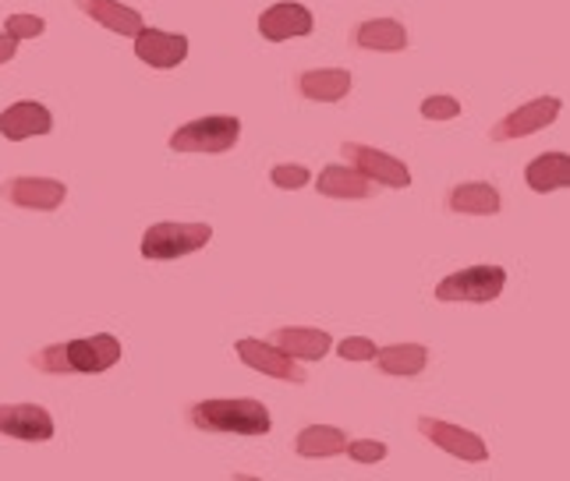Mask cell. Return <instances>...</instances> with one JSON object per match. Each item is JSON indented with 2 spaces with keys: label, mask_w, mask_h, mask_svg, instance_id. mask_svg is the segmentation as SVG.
I'll use <instances>...</instances> for the list:
<instances>
[{
  "label": "cell",
  "mask_w": 570,
  "mask_h": 481,
  "mask_svg": "<svg viewBox=\"0 0 570 481\" xmlns=\"http://www.w3.org/2000/svg\"><path fill=\"white\" fill-rule=\"evenodd\" d=\"M53 418L39 404H0V435L18 443H47L53 439Z\"/></svg>",
  "instance_id": "cell-9"
},
{
  "label": "cell",
  "mask_w": 570,
  "mask_h": 481,
  "mask_svg": "<svg viewBox=\"0 0 570 481\" xmlns=\"http://www.w3.org/2000/svg\"><path fill=\"white\" fill-rule=\"evenodd\" d=\"M269 180L277 188H287V192H298V188H305L308 185V170L305 167H273V174H269Z\"/></svg>",
  "instance_id": "cell-28"
},
{
  "label": "cell",
  "mask_w": 570,
  "mask_h": 481,
  "mask_svg": "<svg viewBox=\"0 0 570 481\" xmlns=\"http://www.w3.org/2000/svg\"><path fill=\"white\" fill-rule=\"evenodd\" d=\"M188 421L199 432L248 435V439L266 435L273 429V418L259 400H203V404H191Z\"/></svg>",
  "instance_id": "cell-2"
},
{
  "label": "cell",
  "mask_w": 570,
  "mask_h": 481,
  "mask_svg": "<svg viewBox=\"0 0 570 481\" xmlns=\"http://www.w3.org/2000/svg\"><path fill=\"white\" fill-rule=\"evenodd\" d=\"M269 344H277L294 361H323L333 347V340L326 330H294V326L284 330L281 326V330H273Z\"/></svg>",
  "instance_id": "cell-15"
},
{
  "label": "cell",
  "mask_w": 570,
  "mask_h": 481,
  "mask_svg": "<svg viewBox=\"0 0 570 481\" xmlns=\"http://www.w3.org/2000/svg\"><path fill=\"white\" fill-rule=\"evenodd\" d=\"M355 170H362L368 180H376L383 188H411V170L401 164L397 156H386L383 149H372V146H362V143H344L341 149Z\"/></svg>",
  "instance_id": "cell-8"
},
{
  "label": "cell",
  "mask_w": 570,
  "mask_h": 481,
  "mask_svg": "<svg viewBox=\"0 0 570 481\" xmlns=\"http://www.w3.org/2000/svg\"><path fill=\"white\" fill-rule=\"evenodd\" d=\"M376 344L372 340H365V336H347V340H341V347H337V354L341 357H347V361H372L376 357Z\"/></svg>",
  "instance_id": "cell-27"
},
{
  "label": "cell",
  "mask_w": 570,
  "mask_h": 481,
  "mask_svg": "<svg viewBox=\"0 0 570 481\" xmlns=\"http://www.w3.org/2000/svg\"><path fill=\"white\" fill-rule=\"evenodd\" d=\"M344 446H347V435L341 429H330V425H308L298 432V439H294V450L308 460L337 457V453H344Z\"/></svg>",
  "instance_id": "cell-23"
},
{
  "label": "cell",
  "mask_w": 570,
  "mask_h": 481,
  "mask_svg": "<svg viewBox=\"0 0 570 481\" xmlns=\"http://www.w3.org/2000/svg\"><path fill=\"white\" fill-rule=\"evenodd\" d=\"M135 53H139L142 65L167 71L178 68L181 60L188 57V39L181 32H164V29H139L135 32Z\"/></svg>",
  "instance_id": "cell-12"
},
{
  "label": "cell",
  "mask_w": 570,
  "mask_h": 481,
  "mask_svg": "<svg viewBox=\"0 0 570 481\" xmlns=\"http://www.w3.org/2000/svg\"><path fill=\"white\" fill-rule=\"evenodd\" d=\"M351 89V71L344 68H316L298 75V92L312 104H337Z\"/></svg>",
  "instance_id": "cell-17"
},
{
  "label": "cell",
  "mask_w": 570,
  "mask_h": 481,
  "mask_svg": "<svg viewBox=\"0 0 570 481\" xmlns=\"http://www.w3.org/2000/svg\"><path fill=\"white\" fill-rule=\"evenodd\" d=\"M234 351H238V357L248 369L263 372L269 379H284V383H294V386L308 383V375L298 361H294L291 354H284L277 344H269V340H238Z\"/></svg>",
  "instance_id": "cell-6"
},
{
  "label": "cell",
  "mask_w": 570,
  "mask_h": 481,
  "mask_svg": "<svg viewBox=\"0 0 570 481\" xmlns=\"http://www.w3.org/2000/svg\"><path fill=\"white\" fill-rule=\"evenodd\" d=\"M312 11L305 4H273L259 14V32L269 43H284V39H298L312 32Z\"/></svg>",
  "instance_id": "cell-13"
},
{
  "label": "cell",
  "mask_w": 570,
  "mask_h": 481,
  "mask_svg": "<svg viewBox=\"0 0 570 481\" xmlns=\"http://www.w3.org/2000/svg\"><path fill=\"white\" fill-rule=\"evenodd\" d=\"M500 206V192L489 180H468L446 195V209L461 216H497Z\"/></svg>",
  "instance_id": "cell-16"
},
{
  "label": "cell",
  "mask_w": 570,
  "mask_h": 481,
  "mask_svg": "<svg viewBox=\"0 0 570 481\" xmlns=\"http://www.w3.org/2000/svg\"><path fill=\"white\" fill-rule=\"evenodd\" d=\"M18 53V39H11L8 32L4 36H0V65H8V60Z\"/></svg>",
  "instance_id": "cell-29"
},
{
  "label": "cell",
  "mask_w": 570,
  "mask_h": 481,
  "mask_svg": "<svg viewBox=\"0 0 570 481\" xmlns=\"http://www.w3.org/2000/svg\"><path fill=\"white\" fill-rule=\"evenodd\" d=\"M75 4H78V11H86L92 22L114 29L117 36H135L142 29V14L135 8L117 4V0H75Z\"/></svg>",
  "instance_id": "cell-20"
},
{
  "label": "cell",
  "mask_w": 570,
  "mask_h": 481,
  "mask_svg": "<svg viewBox=\"0 0 570 481\" xmlns=\"http://www.w3.org/2000/svg\"><path fill=\"white\" fill-rule=\"evenodd\" d=\"M4 32L11 36V39H36V36H43L47 32V22L39 14H11L8 18V26H4Z\"/></svg>",
  "instance_id": "cell-24"
},
{
  "label": "cell",
  "mask_w": 570,
  "mask_h": 481,
  "mask_svg": "<svg viewBox=\"0 0 570 481\" xmlns=\"http://www.w3.org/2000/svg\"><path fill=\"white\" fill-rule=\"evenodd\" d=\"M316 188L326 198H372L380 192L376 180H368L355 167H326L316 180Z\"/></svg>",
  "instance_id": "cell-18"
},
{
  "label": "cell",
  "mask_w": 570,
  "mask_h": 481,
  "mask_svg": "<svg viewBox=\"0 0 570 481\" xmlns=\"http://www.w3.org/2000/svg\"><path fill=\"white\" fill-rule=\"evenodd\" d=\"M355 47L380 50V53H401L407 50V29L397 18H376V22H362L355 29Z\"/></svg>",
  "instance_id": "cell-19"
},
{
  "label": "cell",
  "mask_w": 570,
  "mask_h": 481,
  "mask_svg": "<svg viewBox=\"0 0 570 481\" xmlns=\"http://www.w3.org/2000/svg\"><path fill=\"white\" fill-rule=\"evenodd\" d=\"M419 432L429 439L432 446H440L446 453H454L458 460H468V464H482L489 457L485 443L468 429H458L450 425V421H440V418H419Z\"/></svg>",
  "instance_id": "cell-11"
},
{
  "label": "cell",
  "mask_w": 570,
  "mask_h": 481,
  "mask_svg": "<svg viewBox=\"0 0 570 481\" xmlns=\"http://www.w3.org/2000/svg\"><path fill=\"white\" fill-rule=\"evenodd\" d=\"M209 240H213L209 224H153L142 237V258L170 263V258L203 252Z\"/></svg>",
  "instance_id": "cell-4"
},
{
  "label": "cell",
  "mask_w": 570,
  "mask_h": 481,
  "mask_svg": "<svg viewBox=\"0 0 570 481\" xmlns=\"http://www.w3.org/2000/svg\"><path fill=\"white\" fill-rule=\"evenodd\" d=\"M524 180H528V188L546 195V192H560L570 185V159L563 153H546L539 159H532L524 170Z\"/></svg>",
  "instance_id": "cell-21"
},
{
  "label": "cell",
  "mask_w": 570,
  "mask_h": 481,
  "mask_svg": "<svg viewBox=\"0 0 570 481\" xmlns=\"http://www.w3.org/2000/svg\"><path fill=\"white\" fill-rule=\"evenodd\" d=\"M117 361H121V344L110 333H100V336L43 347L39 354H32V369L47 375H96L114 369Z\"/></svg>",
  "instance_id": "cell-1"
},
{
  "label": "cell",
  "mask_w": 570,
  "mask_h": 481,
  "mask_svg": "<svg viewBox=\"0 0 570 481\" xmlns=\"http://www.w3.org/2000/svg\"><path fill=\"white\" fill-rule=\"evenodd\" d=\"M507 287V269L500 266H468L454 276H446L436 287V301L454 305V301H471V305H489Z\"/></svg>",
  "instance_id": "cell-5"
},
{
  "label": "cell",
  "mask_w": 570,
  "mask_h": 481,
  "mask_svg": "<svg viewBox=\"0 0 570 481\" xmlns=\"http://www.w3.org/2000/svg\"><path fill=\"white\" fill-rule=\"evenodd\" d=\"M242 138V120L238 117H199L188 120L178 131L170 135V149L174 153H227L238 146Z\"/></svg>",
  "instance_id": "cell-3"
},
{
  "label": "cell",
  "mask_w": 570,
  "mask_h": 481,
  "mask_svg": "<svg viewBox=\"0 0 570 481\" xmlns=\"http://www.w3.org/2000/svg\"><path fill=\"white\" fill-rule=\"evenodd\" d=\"M560 110H563V104L557 96H539V99H532V104H524L521 110L497 120L493 131H489V138H493V143H510V138L535 135V131L553 125V120L560 117Z\"/></svg>",
  "instance_id": "cell-7"
},
{
  "label": "cell",
  "mask_w": 570,
  "mask_h": 481,
  "mask_svg": "<svg viewBox=\"0 0 570 481\" xmlns=\"http://www.w3.org/2000/svg\"><path fill=\"white\" fill-rule=\"evenodd\" d=\"M344 453L351 460H358V464H380L386 457V443H380V439H355V443L344 446Z\"/></svg>",
  "instance_id": "cell-25"
},
{
  "label": "cell",
  "mask_w": 570,
  "mask_h": 481,
  "mask_svg": "<svg viewBox=\"0 0 570 481\" xmlns=\"http://www.w3.org/2000/svg\"><path fill=\"white\" fill-rule=\"evenodd\" d=\"M458 114H461V99H454V96H429L422 104L425 120H454Z\"/></svg>",
  "instance_id": "cell-26"
},
{
  "label": "cell",
  "mask_w": 570,
  "mask_h": 481,
  "mask_svg": "<svg viewBox=\"0 0 570 481\" xmlns=\"http://www.w3.org/2000/svg\"><path fill=\"white\" fill-rule=\"evenodd\" d=\"M0 195L8 198L18 209H39V213H53L57 206L68 198V185L53 177H11Z\"/></svg>",
  "instance_id": "cell-10"
},
{
  "label": "cell",
  "mask_w": 570,
  "mask_h": 481,
  "mask_svg": "<svg viewBox=\"0 0 570 481\" xmlns=\"http://www.w3.org/2000/svg\"><path fill=\"white\" fill-rule=\"evenodd\" d=\"M50 131H53L50 110L43 104H32V99L14 104L0 114V135L11 138V143H26V138H32V135H50Z\"/></svg>",
  "instance_id": "cell-14"
},
{
  "label": "cell",
  "mask_w": 570,
  "mask_h": 481,
  "mask_svg": "<svg viewBox=\"0 0 570 481\" xmlns=\"http://www.w3.org/2000/svg\"><path fill=\"white\" fill-rule=\"evenodd\" d=\"M372 361H376L380 372H386V375L411 379V375L425 372V365H429V351H425L422 344H390V347H380Z\"/></svg>",
  "instance_id": "cell-22"
}]
</instances>
